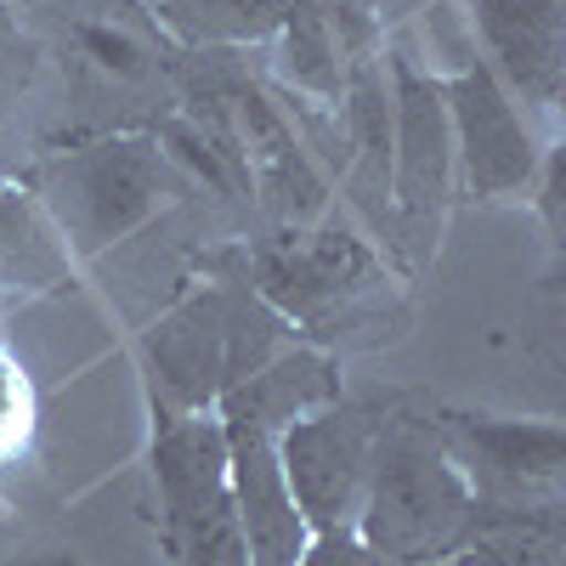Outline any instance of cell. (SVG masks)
Here are the masks:
<instances>
[{
	"label": "cell",
	"mask_w": 566,
	"mask_h": 566,
	"mask_svg": "<svg viewBox=\"0 0 566 566\" xmlns=\"http://www.w3.org/2000/svg\"><path fill=\"white\" fill-rule=\"evenodd\" d=\"M357 538L386 566H431L476 538V488L464 482L442 437L413 419H391L374 431Z\"/></svg>",
	"instance_id": "6da1fadb"
},
{
	"label": "cell",
	"mask_w": 566,
	"mask_h": 566,
	"mask_svg": "<svg viewBox=\"0 0 566 566\" xmlns=\"http://www.w3.org/2000/svg\"><path fill=\"white\" fill-rule=\"evenodd\" d=\"M374 424L357 408L323 402L277 431V464L290 499L301 510L306 533H346L357 527L363 488H368V459H374Z\"/></svg>",
	"instance_id": "7a4b0ae2"
},
{
	"label": "cell",
	"mask_w": 566,
	"mask_h": 566,
	"mask_svg": "<svg viewBox=\"0 0 566 566\" xmlns=\"http://www.w3.org/2000/svg\"><path fill=\"white\" fill-rule=\"evenodd\" d=\"M165 193V154L154 142H97L52 170V199L85 250L125 239Z\"/></svg>",
	"instance_id": "3957f363"
},
{
	"label": "cell",
	"mask_w": 566,
	"mask_h": 566,
	"mask_svg": "<svg viewBox=\"0 0 566 566\" xmlns=\"http://www.w3.org/2000/svg\"><path fill=\"white\" fill-rule=\"evenodd\" d=\"M221 437H227V488L244 522L250 566H295L312 533L290 499V482H283L277 431L239 413H221Z\"/></svg>",
	"instance_id": "277c9868"
},
{
	"label": "cell",
	"mask_w": 566,
	"mask_h": 566,
	"mask_svg": "<svg viewBox=\"0 0 566 566\" xmlns=\"http://www.w3.org/2000/svg\"><path fill=\"white\" fill-rule=\"evenodd\" d=\"M442 103H448L453 148L464 154V176H470V187H476V199L522 193V187L533 181V142H527V125L515 119L504 85L493 80V69L476 63L459 80H448Z\"/></svg>",
	"instance_id": "5b68a950"
},
{
	"label": "cell",
	"mask_w": 566,
	"mask_h": 566,
	"mask_svg": "<svg viewBox=\"0 0 566 566\" xmlns=\"http://www.w3.org/2000/svg\"><path fill=\"white\" fill-rule=\"evenodd\" d=\"M374 272V255L352 239V232H301L272 250L255 255V295L277 317L317 323L323 312H335L357 283Z\"/></svg>",
	"instance_id": "8992f818"
},
{
	"label": "cell",
	"mask_w": 566,
	"mask_h": 566,
	"mask_svg": "<svg viewBox=\"0 0 566 566\" xmlns=\"http://www.w3.org/2000/svg\"><path fill=\"white\" fill-rule=\"evenodd\" d=\"M442 448L470 464V476L499 510H515L527 493H555L560 482V431L555 424H510V419H442Z\"/></svg>",
	"instance_id": "52a82bcc"
},
{
	"label": "cell",
	"mask_w": 566,
	"mask_h": 566,
	"mask_svg": "<svg viewBox=\"0 0 566 566\" xmlns=\"http://www.w3.org/2000/svg\"><path fill=\"white\" fill-rule=\"evenodd\" d=\"M397 97H391V170L397 199L408 216H431L448 199V165H453V119L442 103V85L419 80L408 57L391 63Z\"/></svg>",
	"instance_id": "ba28073f"
},
{
	"label": "cell",
	"mask_w": 566,
	"mask_h": 566,
	"mask_svg": "<svg viewBox=\"0 0 566 566\" xmlns=\"http://www.w3.org/2000/svg\"><path fill=\"white\" fill-rule=\"evenodd\" d=\"M154 374L165 397L181 413H205V402H221L227 391V295L205 290L187 295L148 340Z\"/></svg>",
	"instance_id": "9c48e42d"
},
{
	"label": "cell",
	"mask_w": 566,
	"mask_h": 566,
	"mask_svg": "<svg viewBox=\"0 0 566 566\" xmlns=\"http://www.w3.org/2000/svg\"><path fill=\"white\" fill-rule=\"evenodd\" d=\"M232 114H239V130H244V170H250V187H261V205L290 221V227H306L317 221L323 210V176L312 170V159L301 154V142L290 136V125H283L261 91L239 85L232 91Z\"/></svg>",
	"instance_id": "30bf717a"
},
{
	"label": "cell",
	"mask_w": 566,
	"mask_h": 566,
	"mask_svg": "<svg viewBox=\"0 0 566 566\" xmlns=\"http://www.w3.org/2000/svg\"><path fill=\"white\" fill-rule=\"evenodd\" d=\"M323 402H335V368L317 352H277L266 368L250 374V380L221 391V413L255 419L266 431H283L290 419H301Z\"/></svg>",
	"instance_id": "8fae6325"
},
{
	"label": "cell",
	"mask_w": 566,
	"mask_h": 566,
	"mask_svg": "<svg viewBox=\"0 0 566 566\" xmlns=\"http://www.w3.org/2000/svg\"><path fill=\"white\" fill-rule=\"evenodd\" d=\"M555 7L560 0H482V29L493 40V52L538 103H549L560 85V34H555L560 18H555Z\"/></svg>",
	"instance_id": "7c38bea8"
},
{
	"label": "cell",
	"mask_w": 566,
	"mask_h": 566,
	"mask_svg": "<svg viewBox=\"0 0 566 566\" xmlns=\"http://www.w3.org/2000/svg\"><path fill=\"white\" fill-rule=\"evenodd\" d=\"M283 69L301 85H312L317 97H340V45L328 29L323 0H283Z\"/></svg>",
	"instance_id": "4fadbf2b"
},
{
	"label": "cell",
	"mask_w": 566,
	"mask_h": 566,
	"mask_svg": "<svg viewBox=\"0 0 566 566\" xmlns=\"http://www.w3.org/2000/svg\"><path fill=\"white\" fill-rule=\"evenodd\" d=\"M346 114H352V130H357V148L368 154L374 170H391V97H386V74L374 69L368 57L352 69V85H346Z\"/></svg>",
	"instance_id": "5bb4252c"
},
{
	"label": "cell",
	"mask_w": 566,
	"mask_h": 566,
	"mask_svg": "<svg viewBox=\"0 0 566 566\" xmlns=\"http://www.w3.org/2000/svg\"><path fill=\"white\" fill-rule=\"evenodd\" d=\"M74 40H80V52H85L91 63H97L108 80L136 85V80H148V74H154L148 45H142L130 29L108 23V18H80V23H74Z\"/></svg>",
	"instance_id": "9a60e30c"
},
{
	"label": "cell",
	"mask_w": 566,
	"mask_h": 566,
	"mask_svg": "<svg viewBox=\"0 0 566 566\" xmlns=\"http://www.w3.org/2000/svg\"><path fill=\"white\" fill-rule=\"evenodd\" d=\"M199 7V23L216 29V34H232V40H255L266 29H277L283 18V0H193Z\"/></svg>",
	"instance_id": "2e32d148"
},
{
	"label": "cell",
	"mask_w": 566,
	"mask_h": 566,
	"mask_svg": "<svg viewBox=\"0 0 566 566\" xmlns=\"http://www.w3.org/2000/svg\"><path fill=\"white\" fill-rule=\"evenodd\" d=\"M295 566H386V560L357 538V527H346V533H312Z\"/></svg>",
	"instance_id": "e0dca14e"
},
{
	"label": "cell",
	"mask_w": 566,
	"mask_h": 566,
	"mask_svg": "<svg viewBox=\"0 0 566 566\" xmlns=\"http://www.w3.org/2000/svg\"><path fill=\"white\" fill-rule=\"evenodd\" d=\"M29 566H69V560H29Z\"/></svg>",
	"instance_id": "ac0fdd59"
}]
</instances>
